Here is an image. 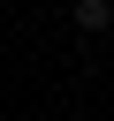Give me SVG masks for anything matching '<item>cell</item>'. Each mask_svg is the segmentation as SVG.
Here are the masks:
<instances>
[{
    "label": "cell",
    "mask_w": 114,
    "mask_h": 121,
    "mask_svg": "<svg viewBox=\"0 0 114 121\" xmlns=\"http://www.w3.org/2000/svg\"><path fill=\"white\" fill-rule=\"evenodd\" d=\"M68 15H76V30H106L114 23V0H76Z\"/></svg>",
    "instance_id": "6da1fadb"
}]
</instances>
